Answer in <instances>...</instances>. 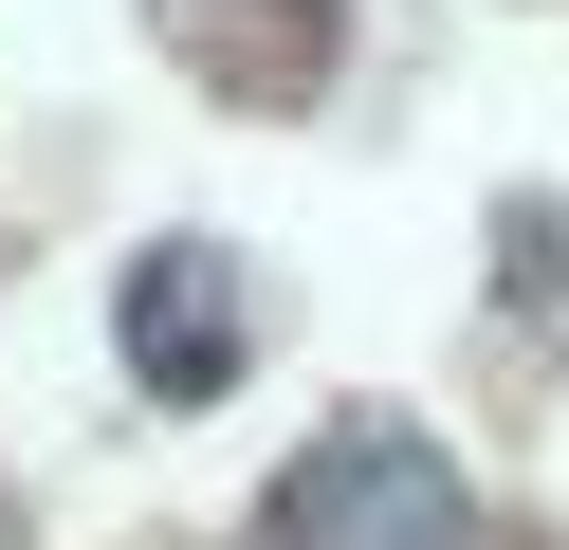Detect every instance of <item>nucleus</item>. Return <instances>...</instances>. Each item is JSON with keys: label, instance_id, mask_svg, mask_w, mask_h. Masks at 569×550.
Wrapping results in <instances>:
<instances>
[{"label": "nucleus", "instance_id": "nucleus-1", "mask_svg": "<svg viewBox=\"0 0 569 550\" xmlns=\"http://www.w3.org/2000/svg\"><path fill=\"white\" fill-rule=\"evenodd\" d=\"M276 550H478V496H459L441 440H405V422H331L295 477H276Z\"/></svg>", "mask_w": 569, "mask_h": 550}, {"label": "nucleus", "instance_id": "nucleus-2", "mask_svg": "<svg viewBox=\"0 0 569 550\" xmlns=\"http://www.w3.org/2000/svg\"><path fill=\"white\" fill-rule=\"evenodd\" d=\"M129 386H166V403H221L239 386V349H258V330H239V276H221V257H148V276H129Z\"/></svg>", "mask_w": 569, "mask_h": 550}]
</instances>
